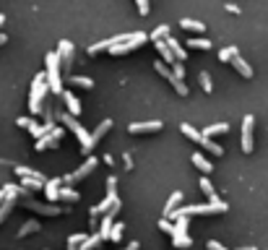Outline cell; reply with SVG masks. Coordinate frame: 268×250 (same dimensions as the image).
Masks as SVG:
<instances>
[{
	"label": "cell",
	"instance_id": "cell-25",
	"mask_svg": "<svg viewBox=\"0 0 268 250\" xmlns=\"http://www.w3.org/2000/svg\"><path fill=\"white\" fill-rule=\"evenodd\" d=\"M154 47L159 50V55H162V58L167 60V63H172V66L177 63V58L172 55V50H169V44H167V42H154Z\"/></svg>",
	"mask_w": 268,
	"mask_h": 250
},
{
	"label": "cell",
	"instance_id": "cell-9",
	"mask_svg": "<svg viewBox=\"0 0 268 250\" xmlns=\"http://www.w3.org/2000/svg\"><path fill=\"white\" fill-rule=\"evenodd\" d=\"M253 128H255V117L253 115H245L242 117V151L250 154L255 146H253Z\"/></svg>",
	"mask_w": 268,
	"mask_h": 250
},
{
	"label": "cell",
	"instance_id": "cell-44",
	"mask_svg": "<svg viewBox=\"0 0 268 250\" xmlns=\"http://www.w3.org/2000/svg\"><path fill=\"white\" fill-rule=\"evenodd\" d=\"M206 248H208V250H227L224 245L219 243V240H208V245H206Z\"/></svg>",
	"mask_w": 268,
	"mask_h": 250
},
{
	"label": "cell",
	"instance_id": "cell-50",
	"mask_svg": "<svg viewBox=\"0 0 268 250\" xmlns=\"http://www.w3.org/2000/svg\"><path fill=\"white\" fill-rule=\"evenodd\" d=\"M5 42H8V36H5V34H0V44H5Z\"/></svg>",
	"mask_w": 268,
	"mask_h": 250
},
{
	"label": "cell",
	"instance_id": "cell-15",
	"mask_svg": "<svg viewBox=\"0 0 268 250\" xmlns=\"http://www.w3.org/2000/svg\"><path fill=\"white\" fill-rule=\"evenodd\" d=\"M60 188H63V178H55V180H47L44 182V196H47V201H58V193H60Z\"/></svg>",
	"mask_w": 268,
	"mask_h": 250
},
{
	"label": "cell",
	"instance_id": "cell-41",
	"mask_svg": "<svg viewBox=\"0 0 268 250\" xmlns=\"http://www.w3.org/2000/svg\"><path fill=\"white\" fill-rule=\"evenodd\" d=\"M172 73L177 76V81H185V68H182V63H180V60L172 66Z\"/></svg>",
	"mask_w": 268,
	"mask_h": 250
},
{
	"label": "cell",
	"instance_id": "cell-42",
	"mask_svg": "<svg viewBox=\"0 0 268 250\" xmlns=\"http://www.w3.org/2000/svg\"><path fill=\"white\" fill-rule=\"evenodd\" d=\"M115 185H117V178H115V175H112V178H107V196H117Z\"/></svg>",
	"mask_w": 268,
	"mask_h": 250
},
{
	"label": "cell",
	"instance_id": "cell-52",
	"mask_svg": "<svg viewBox=\"0 0 268 250\" xmlns=\"http://www.w3.org/2000/svg\"><path fill=\"white\" fill-rule=\"evenodd\" d=\"M242 250H258V248H242Z\"/></svg>",
	"mask_w": 268,
	"mask_h": 250
},
{
	"label": "cell",
	"instance_id": "cell-17",
	"mask_svg": "<svg viewBox=\"0 0 268 250\" xmlns=\"http://www.w3.org/2000/svg\"><path fill=\"white\" fill-rule=\"evenodd\" d=\"M109 128H112V120H109V117H107V120H101V123L97 125V131H94V133H89V136H91V146H97L101 138L109 133Z\"/></svg>",
	"mask_w": 268,
	"mask_h": 250
},
{
	"label": "cell",
	"instance_id": "cell-26",
	"mask_svg": "<svg viewBox=\"0 0 268 250\" xmlns=\"http://www.w3.org/2000/svg\"><path fill=\"white\" fill-rule=\"evenodd\" d=\"M201 146H203V149H206L208 154H214V156H221V154H224V149H221V146H219L216 141H211V138H206V136L201 138Z\"/></svg>",
	"mask_w": 268,
	"mask_h": 250
},
{
	"label": "cell",
	"instance_id": "cell-14",
	"mask_svg": "<svg viewBox=\"0 0 268 250\" xmlns=\"http://www.w3.org/2000/svg\"><path fill=\"white\" fill-rule=\"evenodd\" d=\"M180 203H182V190H174L172 196L167 198V206H164V216H162V219H174V214H177V209H180Z\"/></svg>",
	"mask_w": 268,
	"mask_h": 250
},
{
	"label": "cell",
	"instance_id": "cell-39",
	"mask_svg": "<svg viewBox=\"0 0 268 250\" xmlns=\"http://www.w3.org/2000/svg\"><path fill=\"white\" fill-rule=\"evenodd\" d=\"M109 44H112L109 39L99 42V44H91V47H89V55H97V52H101V50H109Z\"/></svg>",
	"mask_w": 268,
	"mask_h": 250
},
{
	"label": "cell",
	"instance_id": "cell-19",
	"mask_svg": "<svg viewBox=\"0 0 268 250\" xmlns=\"http://www.w3.org/2000/svg\"><path fill=\"white\" fill-rule=\"evenodd\" d=\"M78 198H81V193L73 190V188H66V185H63L60 193H58V201H63V203H76Z\"/></svg>",
	"mask_w": 268,
	"mask_h": 250
},
{
	"label": "cell",
	"instance_id": "cell-31",
	"mask_svg": "<svg viewBox=\"0 0 268 250\" xmlns=\"http://www.w3.org/2000/svg\"><path fill=\"white\" fill-rule=\"evenodd\" d=\"M237 55H239L237 47H224V50H219V60H221V63H232Z\"/></svg>",
	"mask_w": 268,
	"mask_h": 250
},
{
	"label": "cell",
	"instance_id": "cell-18",
	"mask_svg": "<svg viewBox=\"0 0 268 250\" xmlns=\"http://www.w3.org/2000/svg\"><path fill=\"white\" fill-rule=\"evenodd\" d=\"M164 42L169 44V50H172V55H174V58H177L180 63H185V60H188V52H185V47H182V44H180L177 39H172V36H167V39H164Z\"/></svg>",
	"mask_w": 268,
	"mask_h": 250
},
{
	"label": "cell",
	"instance_id": "cell-4",
	"mask_svg": "<svg viewBox=\"0 0 268 250\" xmlns=\"http://www.w3.org/2000/svg\"><path fill=\"white\" fill-rule=\"evenodd\" d=\"M47 71H44V76H47V86L52 94H63V81H60V58L58 52H47Z\"/></svg>",
	"mask_w": 268,
	"mask_h": 250
},
{
	"label": "cell",
	"instance_id": "cell-16",
	"mask_svg": "<svg viewBox=\"0 0 268 250\" xmlns=\"http://www.w3.org/2000/svg\"><path fill=\"white\" fill-rule=\"evenodd\" d=\"M63 99H66L68 115H73V117H78V115H81V102H78V97L73 94V91H63Z\"/></svg>",
	"mask_w": 268,
	"mask_h": 250
},
{
	"label": "cell",
	"instance_id": "cell-40",
	"mask_svg": "<svg viewBox=\"0 0 268 250\" xmlns=\"http://www.w3.org/2000/svg\"><path fill=\"white\" fill-rule=\"evenodd\" d=\"M159 229L162 232H167V235H174V224L169 219H159Z\"/></svg>",
	"mask_w": 268,
	"mask_h": 250
},
{
	"label": "cell",
	"instance_id": "cell-10",
	"mask_svg": "<svg viewBox=\"0 0 268 250\" xmlns=\"http://www.w3.org/2000/svg\"><path fill=\"white\" fill-rule=\"evenodd\" d=\"M164 128L162 120H146V123H133V125H128V133H133V136H143V133H159Z\"/></svg>",
	"mask_w": 268,
	"mask_h": 250
},
{
	"label": "cell",
	"instance_id": "cell-1",
	"mask_svg": "<svg viewBox=\"0 0 268 250\" xmlns=\"http://www.w3.org/2000/svg\"><path fill=\"white\" fill-rule=\"evenodd\" d=\"M47 76L44 73H36L34 81H32V94H29V112L32 115H39L42 107H44V94H47Z\"/></svg>",
	"mask_w": 268,
	"mask_h": 250
},
{
	"label": "cell",
	"instance_id": "cell-36",
	"mask_svg": "<svg viewBox=\"0 0 268 250\" xmlns=\"http://www.w3.org/2000/svg\"><path fill=\"white\" fill-rule=\"evenodd\" d=\"M70 83H76V86H81V89H94V81H91L89 76H70Z\"/></svg>",
	"mask_w": 268,
	"mask_h": 250
},
{
	"label": "cell",
	"instance_id": "cell-30",
	"mask_svg": "<svg viewBox=\"0 0 268 250\" xmlns=\"http://www.w3.org/2000/svg\"><path fill=\"white\" fill-rule=\"evenodd\" d=\"M180 26H182V29H190V32H203V29H206L203 21H196V18H182Z\"/></svg>",
	"mask_w": 268,
	"mask_h": 250
},
{
	"label": "cell",
	"instance_id": "cell-48",
	"mask_svg": "<svg viewBox=\"0 0 268 250\" xmlns=\"http://www.w3.org/2000/svg\"><path fill=\"white\" fill-rule=\"evenodd\" d=\"M227 11H229V13H239V8H237L234 3H229V5H227Z\"/></svg>",
	"mask_w": 268,
	"mask_h": 250
},
{
	"label": "cell",
	"instance_id": "cell-37",
	"mask_svg": "<svg viewBox=\"0 0 268 250\" xmlns=\"http://www.w3.org/2000/svg\"><path fill=\"white\" fill-rule=\"evenodd\" d=\"M198 81H201V89L206 91V94H211V91H214V83H211V76L206 71H201V76H198Z\"/></svg>",
	"mask_w": 268,
	"mask_h": 250
},
{
	"label": "cell",
	"instance_id": "cell-11",
	"mask_svg": "<svg viewBox=\"0 0 268 250\" xmlns=\"http://www.w3.org/2000/svg\"><path fill=\"white\" fill-rule=\"evenodd\" d=\"M154 68L159 71L162 76H164V78H167V81L172 83V86H174V91H177L180 97H185V94H188V86H185V81H177V76H174V73H172V71H169L167 66H164L162 60H159V63H154Z\"/></svg>",
	"mask_w": 268,
	"mask_h": 250
},
{
	"label": "cell",
	"instance_id": "cell-46",
	"mask_svg": "<svg viewBox=\"0 0 268 250\" xmlns=\"http://www.w3.org/2000/svg\"><path fill=\"white\" fill-rule=\"evenodd\" d=\"M8 190H11V185H5V188H0V206H3V201L8 196Z\"/></svg>",
	"mask_w": 268,
	"mask_h": 250
},
{
	"label": "cell",
	"instance_id": "cell-22",
	"mask_svg": "<svg viewBox=\"0 0 268 250\" xmlns=\"http://www.w3.org/2000/svg\"><path fill=\"white\" fill-rule=\"evenodd\" d=\"M232 66H234L239 73H242L245 78H253V68H250V63H245V58H242V55H237V58L232 60Z\"/></svg>",
	"mask_w": 268,
	"mask_h": 250
},
{
	"label": "cell",
	"instance_id": "cell-33",
	"mask_svg": "<svg viewBox=\"0 0 268 250\" xmlns=\"http://www.w3.org/2000/svg\"><path fill=\"white\" fill-rule=\"evenodd\" d=\"M99 245H101V235L97 232V235L86 237V240H84V245H81L78 250H94V248H99Z\"/></svg>",
	"mask_w": 268,
	"mask_h": 250
},
{
	"label": "cell",
	"instance_id": "cell-43",
	"mask_svg": "<svg viewBox=\"0 0 268 250\" xmlns=\"http://www.w3.org/2000/svg\"><path fill=\"white\" fill-rule=\"evenodd\" d=\"M135 5H138V11H141V16L149 13V0H135Z\"/></svg>",
	"mask_w": 268,
	"mask_h": 250
},
{
	"label": "cell",
	"instance_id": "cell-51",
	"mask_svg": "<svg viewBox=\"0 0 268 250\" xmlns=\"http://www.w3.org/2000/svg\"><path fill=\"white\" fill-rule=\"evenodd\" d=\"M3 24H5V16H3V13H0V26H3Z\"/></svg>",
	"mask_w": 268,
	"mask_h": 250
},
{
	"label": "cell",
	"instance_id": "cell-47",
	"mask_svg": "<svg viewBox=\"0 0 268 250\" xmlns=\"http://www.w3.org/2000/svg\"><path fill=\"white\" fill-rule=\"evenodd\" d=\"M123 162H125V170H133V159H131V156H128V154L123 156Z\"/></svg>",
	"mask_w": 268,
	"mask_h": 250
},
{
	"label": "cell",
	"instance_id": "cell-12",
	"mask_svg": "<svg viewBox=\"0 0 268 250\" xmlns=\"http://www.w3.org/2000/svg\"><path fill=\"white\" fill-rule=\"evenodd\" d=\"M18 203V188L16 185H11V190H8V196H5V201H3V206H0V224L8 219V214L13 211V206Z\"/></svg>",
	"mask_w": 268,
	"mask_h": 250
},
{
	"label": "cell",
	"instance_id": "cell-32",
	"mask_svg": "<svg viewBox=\"0 0 268 250\" xmlns=\"http://www.w3.org/2000/svg\"><path fill=\"white\" fill-rule=\"evenodd\" d=\"M188 47H193V50H211L214 44H211L208 39H203V36H196V39H188Z\"/></svg>",
	"mask_w": 268,
	"mask_h": 250
},
{
	"label": "cell",
	"instance_id": "cell-35",
	"mask_svg": "<svg viewBox=\"0 0 268 250\" xmlns=\"http://www.w3.org/2000/svg\"><path fill=\"white\" fill-rule=\"evenodd\" d=\"M201 190H203V193H206V196H208L211 201H216V193H214V185H211V180L206 178V175H203V178H201Z\"/></svg>",
	"mask_w": 268,
	"mask_h": 250
},
{
	"label": "cell",
	"instance_id": "cell-3",
	"mask_svg": "<svg viewBox=\"0 0 268 250\" xmlns=\"http://www.w3.org/2000/svg\"><path fill=\"white\" fill-rule=\"evenodd\" d=\"M229 206L224 201H211V203H196V206H185V209H177V214H174V219L177 216H208V214H224Z\"/></svg>",
	"mask_w": 268,
	"mask_h": 250
},
{
	"label": "cell",
	"instance_id": "cell-6",
	"mask_svg": "<svg viewBox=\"0 0 268 250\" xmlns=\"http://www.w3.org/2000/svg\"><path fill=\"white\" fill-rule=\"evenodd\" d=\"M97 164H99V159H97V156H89V159H86L84 164H81V167H78V170L73 172V175H68V178H63V185H73V182H78V180L89 178V175L97 170Z\"/></svg>",
	"mask_w": 268,
	"mask_h": 250
},
{
	"label": "cell",
	"instance_id": "cell-49",
	"mask_svg": "<svg viewBox=\"0 0 268 250\" xmlns=\"http://www.w3.org/2000/svg\"><path fill=\"white\" fill-rule=\"evenodd\" d=\"M125 250H138V243H131V245H128Z\"/></svg>",
	"mask_w": 268,
	"mask_h": 250
},
{
	"label": "cell",
	"instance_id": "cell-28",
	"mask_svg": "<svg viewBox=\"0 0 268 250\" xmlns=\"http://www.w3.org/2000/svg\"><path fill=\"white\" fill-rule=\"evenodd\" d=\"M167 36H169V26H167V24H162V26H156V29L149 34V39L162 42V39H167Z\"/></svg>",
	"mask_w": 268,
	"mask_h": 250
},
{
	"label": "cell",
	"instance_id": "cell-29",
	"mask_svg": "<svg viewBox=\"0 0 268 250\" xmlns=\"http://www.w3.org/2000/svg\"><path fill=\"white\" fill-rule=\"evenodd\" d=\"M229 131V125L227 123H216V125H208L206 131H203L201 136H206V138H211V136H219V133H227Z\"/></svg>",
	"mask_w": 268,
	"mask_h": 250
},
{
	"label": "cell",
	"instance_id": "cell-20",
	"mask_svg": "<svg viewBox=\"0 0 268 250\" xmlns=\"http://www.w3.org/2000/svg\"><path fill=\"white\" fill-rule=\"evenodd\" d=\"M39 221H36V219H29V221H24V224H21V229H18V232H16V237H26V235H34V232H39Z\"/></svg>",
	"mask_w": 268,
	"mask_h": 250
},
{
	"label": "cell",
	"instance_id": "cell-27",
	"mask_svg": "<svg viewBox=\"0 0 268 250\" xmlns=\"http://www.w3.org/2000/svg\"><path fill=\"white\" fill-rule=\"evenodd\" d=\"M16 175H18V178H34V180H42V182H47V180L42 178V172L32 170V167H16Z\"/></svg>",
	"mask_w": 268,
	"mask_h": 250
},
{
	"label": "cell",
	"instance_id": "cell-8",
	"mask_svg": "<svg viewBox=\"0 0 268 250\" xmlns=\"http://www.w3.org/2000/svg\"><path fill=\"white\" fill-rule=\"evenodd\" d=\"M60 138H63V128H52V131H50L47 136L36 138L34 149H36V151H44V149H55V146L60 143Z\"/></svg>",
	"mask_w": 268,
	"mask_h": 250
},
{
	"label": "cell",
	"instance_id": "cell-24",
	"mask_svg": "<svg viewBox=\"0 0 268 250\" xmlns=\"http://www.w3.org/2000/svg\"><path fill=\"white\" fill-rule=\"evenodd\" d=\"M172 245L174 248H193V240L188 232H174L172 235Z\"/></svg>",
	"mask_w": 268,
	"mask_h": 250
},
{
	"label": "cell",
	"instance_id": "cell-5",
	"mask_svg": "<svg viewBox=\"0 0 268 250\" xmlns=\"http://www.w3.org/2000/svg\"><path fill=\"white\" fill-rule=\"evenodd\" d=\"M143 42H149V34H143V32H133L128 42L109 44V52H112V55H125V52H133L135 47H141Z\"/></svg>",
	"mask_w": 268,
	"mask_h": 250
},
{
	"label": "cell",
	"instance_id": "cell-45",
	"mask_svg": "<svg viewBox=\"0 0 268 250\" xmlns=\"http://www.w3.org/2000/svg\"><path fill=\"white\" fill-rule=\"evenodd\" d=\"M16 125H21V128H26V131H29V125H32V117H18V120H16Z\"/></svg>",
	"mask_w": 268,
	"mask_h": 250
},
{
	"label": "cell",
	"instance_id": "cell-13",
	"mask_svg": "<svg viewBox=\"0 0 268 250\" xmlns=\"http://www.w3.org/2000/svg\"><path fill=\"white\" fill-rule=\"evenodd\" d=\"M73 52H76V50H73V42L63 39V42L58 44V58H60V66L66 68V71L73 66Z\"/></svg>",
	"mask_w": 268,
	"mask_h": 250
},
{
	"label": "cell",
	"instance_id": "cell-38",
	"mask_svg": "<svg viewBox=\"0 0 268 250\" xmlns=\"http://www.w3.org/2000/svg\"><path fill=\"white\" fill-rule=\"evenodd\" d=\"M84 240H86V235H84V232L70 235V237H68V250H76V248H81V245H84Z\"/></svg>",
	"mask_w": 268,
	"mask_h": 250
},
{
	"label": "cell",
	"instance_id": "cell-34",
	"mask_svg": "<svg viewBox=\"0 0 268 250\" xmlns=\"http://www.w3.org/2000/svg\"><path fill=\"white\" fill-rule=\"evenodd\" d=\"M125 235V224L123 221H115L112 229H109V240H115V243H120V237Z\"/></svg>",
	"mask_w": 268,
	"mask_h": 250
},
{
	"label": "cell",
	"instance_id": "cell-21",
	"mask_svg": "<svg viewBox=\"0 0 268 250\" xmlns=\"http://www.w3.org/2000/svg\"><path fill=\"white\" fill-rule=\"evenodd\" d=\"M193 164H196L203 175H211V172H214V164H211L203 154H193Z\"/></svg>",
	"mask_w": 268,
	"mask_h": 250
},
{
	"label": "cell",
	"instance_id": "cell-2",
	"mask_svg": "<svg viewBox=\"0 0 268 250\" xmlns=\"http://www.w3.org/2000/svg\"><path fill=\"white\" fill-rule=\"evenodd\" d=\"M60 123H63V125H68V131L78 138L81 151H84L86 156H91V151H94V146H91V136L84 131V125L78 123V117H73V115H68V112H63V115H60Z\"/></svg>",
	"mask_w": 268,
	"mask_h": 250
},
{
	"label": "cell",
	"instance_id": "cell-7",
	"mask_svg": "<svg viewBox=\"0 0 268 250\" xmlns=\"http://www.w3.org/2000/svg\"><path fill=\"white\" fill-rule=\"evenodd\" d=\"M24 206L36 211V214H44V216H58V214H68L70 209H60V206H52V203H36L32 198H24Z\"/></svg>",
	"mask_w": 268,
	"mask_h": 250
},
{
	"label": "cell",
	"instance_id": "cell-23",
	"mask_svg": "<svg viewBox=\"0 0 268 250\" xmlns=\"http://www.w3.org/2000/svg\"><path fill=\"white\" fill-rule=\"evenodd\" d=\"M180 133L185 136V138H190V141H196V143H201V131H196V128H193L190 123H180Z\"/></svg>",
	"mask_w": 268,
	"mask_h": 250
}]
</instances>
